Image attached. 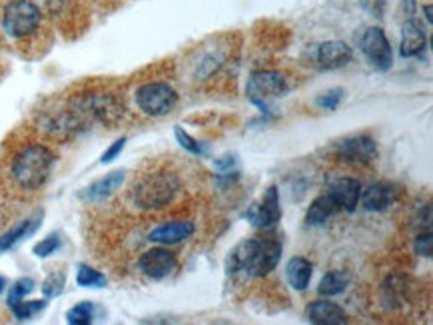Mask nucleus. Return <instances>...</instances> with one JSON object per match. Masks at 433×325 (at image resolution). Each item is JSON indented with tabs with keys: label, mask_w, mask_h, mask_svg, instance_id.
<instances>
[{
	"label": "nucleus",
	"mask_w": 433,
	"mask_h": 325,
	"mask_svg": "<svg viewBox=\"0 0 433 325\" xmlns=\"http://www.w3.org/2000/svg\"><path fill=\"white\" fill-rule=\"evenodd\" d=\"M56 156L44 144H28L18 148L11 158L8 174L13 184L22 192H36L48 182Z\"/></svg>",
	"instance_id": "obj_1"
},
{
	"label": "nucleus",
	"mask_w": 433,
	"mask_h": 325,
	"mask_svg": "<svg viewBox=\"0 0 433 325\" xmlns=\"http://www.w3.org/2000/svg\"><path fill=\"white\" fill-rule=\"evenodd\" d=\"M282 258V244L276 237H252L242 242L230 256V270L248 277H263L276 270Z\"/></svg>",
	"instance_id": "obj_2"
},
{
	"label": "nucleus",
	"mask_w": 433,
	"mask_h": 325,
	"mask_svg": "<svg viewBox=\"0 0 433 325\" xmlns=\"http://www.w3.org/2000/svg\"><path fill=\"white\" fill-rule=\"evenodd\" d=\"M180 190V180L174 172L168 170H156L142 174L134 186L130 194L134 206L142 209H160L172 204Z\"/></svg>",
	"instance_id": "obj_3"
},
{
	"label": "nucleus",
	"mask_w": 433,
	"mask_h": 325,
	"mask_svg": "<svg viewBox=\"0 0 433 325\" xmlns=\"http://www.w3.org/2000/svg\"><path fill=\"white\" fill-rule=\"evenodd\" d=\"M42 8L32 0H11L2 11V30L11 39L22 40L39 32Z\"/></svg>",
	"instance_id": "obj_4"
},
{
	"label": "nucleus",
	"mask_w": 433,
	"mask_h": 325,
	"mask_svg": "<svg viewBox=\"0 0 433 325\" xmlns=\"http://www.w3.org/2000/svg\"><path fill=\"white\" fill-rule=\"evenodd\" d=\"M134 98L140 112L154 118L170 114L174 106L178 104V94L166 82H148L136 90Z\"/></svg>",
	"instance_id": "obj_5"
},
{
	"label": "nucleus",
	"mask_w": 433,
	"mask_h": 325,
	"mask_svg": "<svg viewBox=\"0 0 433 325\" xmlns=\"http://www.w3.org/2000/svg\"><path fill=\"white\" fill-rule=\"evenodd\" d=\"M288 90V82L284 78V74H280L276 70H260L254 72L248 80L246 94H248L249 102L258 106L262 112H268V104L284 96Z\"/></svg>",
	"instance_id": "obj_6"
},
{
	"label": "nucleus",
	"mask_w": 433,
	"mask_h": 325,
	"mask_svg": "<svg viewBox=\"0 0 433 325\" xmlns=\"http://www.w3.org/2000/svg\"><path fill=\"white\" fill-rule=\"evenodd\" d=\"M359 48L376 70L385 72L394 64V53H392L390 40L380 27L366 28V32L359 39Z\"/></svg>",
	"instance_id": "obj_7"
},
{
	"label": "nucleus",
	"mask_w": 433,
	"mask_h": 325,
	"mask_svg": "<svg viewBox=\"0 0 433 325\" xmlns=\"http://www.w3.org/2000/svg\"><path fill=\"white\" fill-rule=\"evenodd\" d=\"M246 218L258 230H272V228H276L280 220H282V206H280V195H277L276 186L266 190L260 204H254L246 212Z\"/></svg>",
	"instance_id": "obj_8"
},
{
	"label": "nucleus",
	"mask_w": 433,
	"mask_h": 325,
	"mask_svg": "<svg viewBox=\"0 0 433 325\" xmlns=\"http://www.w3.org/2000/svg\"><path fill=\"white\" fill-rule=\"evenodd\" d=\"M336 156L355 166H366L378 158V144L369 136H354L345 138L336 146Z\"/></svg>",
	"instance_id": "obj_9"
},
{
	"label": "nucleus",
	"mask_w": 433,
	"mask_h": 325,
	"mask_svg": "<svg viewBox=\"0 0 433 325\" xmlns=\"http://www.w3.org/2000/svg\"><path fill=\"white\" fill-rule=\"evenodd\" d=\"M140 272L148 275L150 279H164L168 277L176 268V254L168 247H152L146 249L138 260Z\"/></svg>",
	"instance_id": "obj_10"
},
{
	"label": "nucleus",
	"mask_w": 433,
	"mask_h": 325,
	"mask_svg": "<svg viewBox=\"0 0 433 325\" xmlns=\"http://www.w3.org/2000/svg\"><path fill=\"white\" fill-rule=\"evenodd\" d=\"M317 62L324 70H338L352 62V48L340 42V40H329L319 44L317 48Z\"/></svg>",
	"instance_id": "obj_11"
},
{
	"label": "nucleus",
	"mask_w": 433,
	"mask_h": 325,
	"mask_svg": "<svg viewBox=\"0 0 433 325\" xmlns=\"http://www.w3.org/2000/svg\"><path fill=\"white\" fill-rule=\"evenodd\" d=\"M194 232H196V226L192 221H172V223H164V226H158L156 230H152L148 240L160 246H172V244L192 237Z\"/></svg>",
	"instance_id": "obj_12"
},
{
	"label": "nucleus",
	"mask_w": 433,
	"mask_h": 325,
	"mask_svg": "<svg viewBox=\"0 0 433 325\" xmlns=\"http://www.w3.org/2000/svg\"><path fill=\"white\" fill-rule=\"evenodd\" d=\"M305 317L312 324L319 325H338L348 321V315L343 312V307L338 305V303H334V301H328V299L312 301L305 307Z\"/></svg>",
	"instance_id": "obj_13"
},
{
	"label": "nucleus",
	"mask_w": 433,
	"mask_h": 325,
	"mask_svg": "<svg viewBox=\"0 0 433 325\" xmlns=\"http://www.w3.org/2000/svg\"><path fill=\"white\" fill-rule=\"evenodd\" d=\"M334 202L338 204V208L345 212H355L359 204V195H362V186L354 178H340L329 186V192Z\"/></svg>",
	"instance_id": "obj_14"
},
{
	"label": "nucleus",
	"mask_w": 433,
	"mask_h": 325,
	"mask_svg": "<svg viewBox=\"0 0 433 325\" xmlns=\"http://www.w3.org/2000/svg\"><path fill=\"white\" fill-rule=\"evenodd\" d=\"M359 200H362V206L368 212H385L394 204L395 190L390 184H371L362 192Z\"/></svg>",
	"instance_id": "obj_15"
},
{
	"label": "nucleus",
	"mask_w": 433,
	"mask_h": 325,
	"mask_svg": "<svg viewBox=\"0 0 433 325\" xmlns=\"http://www.w3.org/2000/svg\"><path fill=\"white\" fill-rule=\"evenodd\" d=\"M124 176H126V174H124L122 170L108 174L104 178H100V180H96L94 184H90V186L84 190L82 198H84L86 202H90V204L102 202V200L110 198V195L118 190L120 186H122V182H124Z\"/></svg>",
	"instance_id": "obj_16"
},
{
	"label": "nucleus",
	"mask_w": 433,
	"mask_h": 325,
	"mask_svg": "<svg viewBox=\"0 0 433 325\" xmlns=\"http://www.w3.org/2000/svg\"><path fill=\"white\" fill-rule=\"evenodd\" d=\"M425 44H427V39H425L423 28L415 20H407L401 30V48H399L401 56L404 58L420 56L425 50Z\"/></svg>",
	"instance_id": "obj_17"
},
{
	"label": "nucleus",
	"mask_w": 433,
	"mask_h": 325,
	"mask_svg": "<svg viewBox=\"0 0 433 325\" xmlns=\"http://www.w3.org/2000/svg\"><path fill=\"white\" fill-rule=\"evenodd\" d=\"M312 261L305 260V258H291L286 265V279L294 289L303 291L305 287L310 286V279H312Z\"/></svg>",
	"instance_id": "obj_18"
},
{
	"label": "nucleus",
	"mask_w": 433,
	"mask_h": 325,
	"mask_svg": "<svg viewBox=\"0 0 433 325\" xmlns=\"http://www.w3.org/2000/svg\"><path fill=\"white\" fill-rule=\"evenodd\" d=\"M338 204L334 202V198L329 194L319 195L312 202V206L308 208V214H305V221L310 226H322L338 212Z\"/></svg>",
	"instance_id": "obj_19"
},
{
	"label": "nucleus",
	"mask_w": 433,
	"mask_h": 325,
	"mask_svg": "<svg viewBox=\"0 0 433 325\" xmlns=\"http://www.w3.org/2000/svg\"><path fill=\"white\" fill-rule=\"evenodd\" d=\"M40 218H42V216L36 214V216H32V218H28V220L20 221V223H18L16 228H13L11 232L0 235V254L16 246L20 240H25V237H28L30 234H34V232L39 230Z\"/></svg>",
	"instance_id": "obj_20"
},
{
	"label": "nucleus",
	"mask_w": 433,
	"mask_h": 325,
	"mask_svg": "<svg viewBox=\"0 0 433 325\" xmlns=\"http://www.w3.org/2000/svg\"><path fill=\"white\" fill-rule=\"evenodd\" d=\"M350 273L345 272H329L326 273L324 277H322V282H319V286H317V293L322 296V298H336V296H340V293H343L345 289H348V286H350Z\"/></svg>",
	"instance_id": "obj_21"
},
{
	"label": "nucleus",
	"mask_w": 433,
	"mask_h": 325,
	"mask_svg": "<svg viewBox=\"0 0 433 325\" xmlns=\"http://www.w3.org/2000/svg\"><path fill=\"white\" fill-rule=\"evenodd\" d=\"M94 313H96L94 303H90V301H82V303L74 305L70 312L66 313V319H68V324L72 325H88L92 324Z\"/></svg>",
	"instance_id": "obj_22"
},
{
	"label": "nucleus",
	"mask_w": 433,
	"mask_h": 325,
	"mask_svg": "<svg viewBox=\"0 0 433 325\" xmlns=\"http://www.w3.org/2000/svg\"><path fill=\"white\" fill-rule=\"evenodd\" d=\"M46 307V301L44 299H36V301H16L14 305H11V310H13L14 317L16 319H30V317H34L36 313L42 312Z\"/></svg>",
	"instance_id": "obj_23"
},
{
	"label": "nucleus",
	"mask_w": 433,
	"mask_h": 325,
	"mask_svg": "<svg viewBox=\"0 0 433 325\" xmlns=\"http://www.w3.org/2000/svg\"><path fill=\"white\" fill-rule=\"evenodd\" d=\"M76 284L82 287H104L106 277L100 272L88 268V265H80L78 275H76Z\"/></svg>",
	"instance_id": "obj_24"
},
{
	"label": "nucleus",
	"mask_w": 433,
	"mask_h": 325,
	"mask_svg": "<svg viewBox=\"0 0 433 325\" xmlns=\"http://www.w3.org/2000/svg\"><path fill=\"white\" fill-rule=\"evenodd\" d=\"M174 134H176V140H178V144L184 148V150H188L190 154H194V156H204L206 154V146L202 142H198L196 138H192L188 132H184L180 126L174 130Z\"/></svg>",
	"instance_id": "obj_25"
},
{
	"label": "nucleus",
	"mask_w": 433,
	"mask_h": 325,
	"mask_svg": "<svg viewBox=\"0 0 433 325\" xmlns=\"http://www.w3.org/2000/svg\"><path fill=\"white\" fill-rule=\"evenodd\" d=\"M341 98H343V90L341 88H331V90L319 94L315 104L319 106V108H324V110H336L340 106Z\"/></svg>",
	"instance_id": "obj_26"
},
{
	"label": "nucleus",
	"mask_w": 433,
	"mask_h": 325,
	"mask_svg": "<svg viewBox=\"0 0 433 325\" xmlns=\"http://www.w3.org/2000/svg\"><path fill=\"white\" fill-rule=\"evenodd\" d=\"M32 289H34V282H32L30 277L18 279L13 286V289H11V293H8V305H14L16 301L25 299V296H28Z\"/></svg>",
	"instance_id": "obj_27"
},
{
	"label": "nucleus",
	"mask_w": 433,
	"mask_h": 325,
	"mask_svg": "<svg viewBox=\"0 0 433 325\" xmlns=\"http://www.w3.org/2000/svg\"><path fill=\"white\" fill-rule=\"evenodd\" d=\"M58 247H60V237L56 234H53L48 235V237H44L42 242H39V244L34 246V254H36L39 258H48V256L54 254Z\"/></svg>",
	"instance_id": "obj_28"
},
{
	"label": "nucleus",
	"mask_w": 433,
	"mask_h": 325,
	"mask_svg": "<svg viewBox=\"0 0 433 325\" xmlns=\"http://www.w3.org/2000/svg\"><path fill=\"white\" fill-rule=\"evenodd\" d=\"M62 287H64V273H53L46 282H44V286H42V291H44V296L46 298H54V296H58L60 291H62Z\"/></svg>",
	"instance_id": "obj_29"
},
{
	"label": "nucleus",
	"mask_w": 433,
	"mask_h": 325,
	"mask_svg": "<svg viewBox=\"0 0 433 325\" xmlns=\"http://www.w3.org/2000/svg\"><path fill=\"white\" fill-rule=\"evenodd\" d=\"M432 246H433V240H432V232L429 230H425V232H421L418 237H415V251L420 254V256H423V258H432Z\"/></svg>",
	"instance_id": "obj_30"
},
{
	"label": "nucleus",
	"mask_w": 433,
	"mask_h": 325,
	"mask_svg": "<svg viewBox=\"0 0 433 325\" xmlns=\"http://www.w3.org/2000/svg\"><path fill=\"white\" fill-rule=\"evenodd\" d=\"M124 146H126V138H120V140H116V142L112 144V146L106 150L104 154H102V160H100V162H102V164H110L114 158H118L120 152L124 150Z\"/></svg>",
	"instance_id": "obj_31"
},
{
	"label": "nucleus",
	"mask_w": 433,
	"mask_h": 325,
	"mask_svg": "<svg viewBox=\"0 0 433 325\" xmlns=\"http://www.w3.org/2000/svg\"><path fill=\"white\" fill-rule=\"evenodd\" d=\"M4 289H6V279H4V277L0 275V293H2Z\"/></svg>",
	"instance_id": "obj_32"
},
{
	"label": "nucleus",
	"mask_w": 433,
	"mask_h": 325,
	"mask_svg": "<svg viewBox=\"0 0 433 325\" xmlns=\"http://www.w3.org/2000/svg\"><path fill=\"white\" fill-rule=\"evenodd\" d=\"M0 212H2V209H0Z\"/></svg>",
	"instance_id": "obj_33"
}]
</instances>
